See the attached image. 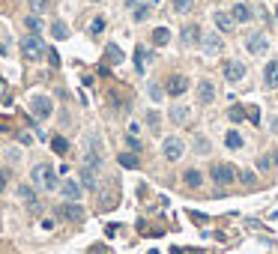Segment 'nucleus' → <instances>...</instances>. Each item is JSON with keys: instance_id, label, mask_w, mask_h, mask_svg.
Returning <instances> with one entry per match:
<instances>
[{"instance_id": "f257e3e1", "label": "nucleus", "mask_w": 278, "mask_h": 254, "mask_svg": "<svg viewBox=\"0 0 278 254\" xmlns=\"http://www.w3.org/2000/svg\"><path fill=\"white\" fill-rule=\"evenodd\" d=\"M33 183L42 186L45 192H57L60 189V179H57V170L51 165H36L33 168Z\"/></svg>"}, {"instance_id": "f03ea898", "label": "nucleus", "mask_w": 278, "mask_h": 254, "mask_svg": "<svg viewBox=\"0 0 278 254\" xmlns=\"http://www.w3.org/2000/svg\"><path fill=\"white\" fill-rule=\"evenodd\" d=\"M45 54V45H42V39H39V33H30V36H24V39H21V57L24 60H39V57H42Z\"/></svg>"}, {"instance_id": "7ed1b4c3", "label": "nucleus", "mask_w": 278, "mask_h": 254, "mask_svg": "<svg viewBox=\"0 0 278 254\" xmlns=\"http://www.w3.org/2000/svg\"><path fill=\"white\" fill-rule=\"evenodd\" d=\"M30 114H33L36 120H48V117L54 114L51 96H33V99H30Z\"/></svg>"}, {"instance_id": "20e7f679", "label": "nucleus", "mask_w": 278, "mask_h": 254, "mask_svg": "<svg viewBox=\"0 0 278 254\" xmlns=\"http://www.w3.org/2000/svg\"><path fill=\"white\" fill-rule=\"evenodd\" d=\"M210 176H213V183H218V186H230L236 176V168L233 165H224V162H218V165H213V170H210Z\"/></svg>"}, {"instance_id": "39448f33", "label": "nucleus", "mask_w": 278, "mask_h": 254, "mask_svg": "<svg viewBox=\"0 0 278 254\" xmlns=\"http://www.w3.org/2000/svg\"><path fill=\"white\" fill-rule=\"evenodd\" d=\"M183 153H185V143H183L177 135H171V138H165V141H162V156H165L168 162L183 159Z\"/></svg>"}, {"instance_id": "423d86ee", "label": "nucleus", "mask_w": 278, "mask_h": 254, "mask_svg": "<svg viewBox=\"0 0 278 254\" xmlns=\"http://www.w3.org/2000/svg\"><path fill=\"white\" fill-rule=\"evenodd\" d=\"M57 212H60V219H63V222H75V225H78V222H84V215H87L84 206H78V200H66Z\"/></svg>"}, {"instance_id": "0eeeda50", "label": "nucleus", "mask_w": 278, "mask_h": 254, "mask_svg": "<svg viewBox=\"0 0 278 254\" xmlns=\"http://www.w3.org/2000/svg\"><path fill=\"white\" fill-rule=\"evenodd\" d=\"M84 165H90V168H96V170H102V165H105V159H102V143H99L96 135L90 138V150H87V156H84Z\"/></svg>"}, {"instance_id": "6e6552de", "label": "nucleus", "mask_w": 278, "mask_h": 254, "mask_svg": "<svg viewBox=\"0 0 278 254\" xmlns=\"http://www.w3.org/2000/svg\"><path fill=\"white\" fill-rule=\"evenodd\" d=\"M201 45H204V54L207 57H218L224 51V39H221L218 33H207L204 39H201Z\"/></svg>"}, {"instance_id": "1a4fd4ad", "label": "nucleus", "mask_w": 278, "mask_h": 254, "mask_svg": "<svg viewBox=\"0 0 278 254\" xmlns=\"http://www.w3.org/2000/svg\"><path fill=\"white\" fill-rule=\"evenodd\" d=\"M246 48H248L254 57H263V54L269 51V39H266L263 33H251L248 39H246Z\"/></svg>"}, {"instance_id": "9d476101", "label": "nucleus", "mask_w": 278, "mask_h": 254, "mask_svg": "<svg viewBox=\"0 0 278 254\" xmlns=\"http://www.w3.org/2000/svg\"><path fill=\"white\" fill-rule=\"evenodd\" d=\"M221 72H224V78H227L230 84H236V81H243V78H246V66H243L240 60L224 63V69H221Z\"/></svg>"}, {"instance_id": "9b49d317", "label": "nucleus", "mask_w": 278, "mask_h": 254, "mask_svg": "<svg viewBox=\"0 0 278 254\" xmlns=\"http://www.w3.org/2000/svg\"><path fill=\"white\" fill-rule=\"evenodd\" d=\"M185 90H188V78L185 75H171L168 84H165V93L168 96H183Z\"/></svg>"}, {"instance_id": "f8f14e48", "label": "nucleus", "mask_w": 278, "mask_h": 254, "mask_svg": "<svg viewBox=\"0 0 278 254\" xmlns=\"http://www.w3.org/2000/svg\"><path fill=\"white\" fill-rule=\"evenodd\" d=\"M201 39H204V33H201V27H197V24H185V27H183V45H185V48L197 45Z\"/></svg>"}, {"instance_id": "ddd939ff", "label": "nucleus", "mask_w": 278, "mask_h": 254, "mask_svg": "<svg viewBox=\"0 0 278 254\" xmlns=\"http://www.w3.org/2000/svg\"><path fill=\"white\" fill-rule=\"evenodd\" d=\"M81 195H84V186L78 179H63V198L66 200H81Z\"/></svg>"}, {"instance_id": "4468645a", "label": "nucleus", "mask_w": 278, "mask_h": 254, "mask_svg": "<svg viewBox=\"0 0 278 254\" xmlns=\"http://www.w3.org/2000/svg\"><path fill=\"white\" fill-rule=\"evenodd\" d=\"M230 15H233V21H236V24H246V21H251V15H254V12H251V6H248V3H233V6H230Z\"/></svg>"}, {"instance_id": "2eb2a0df", "label": "nucleus", "mask_w": 278, "mask_h": 254, "mask_svg": "<svg viewBox=\"0 0 278 254\" xmlns=\"http://www.w3.org/2000/svg\"><path fill=\"white\" fill-rule=\"evenodd\" d=\"M197 99H201L204 105H210V102H216V84L204 78L201 84H197Z\"/></svg>"}, {"instance_id": "dca6fc26", "label": "nucleus", "mask_w": 278, "mask_h": 254, "mask_svg": "<svg viewBox=\"0 0 278 254\" xmlns=\"http://www.w3.org/2000/svg\"><path fill=\"white\" fill-rule=\"evenodd\" d=\"M81 186H84V189H96V186H99V170H96V168H90V165L81 168Z\"/></svg>"}, {"instance_id": "f3484780", "label": "nucleus", "mask_w": 278, "mask_h": 254, "mask_svg": "<svg viewBox=\"0 0 278 254\" xmlns=\"http://www.w3.org/2000/svg\"><path fill=\"white\" fill-rule=\"evenodd\" d=\"M213 18H216V27H218L221 33H233L236 21H233V15H230V12H216Z\"/></svg>"}, {"instance_id": "a211bd4d", "label": "nucleus", "mask_w": 278, "mask_h": 254, "mask_svg": "<svg viewBox=\"0 0 278 254\" xmlns=\"http://www.w3.org/2000/svg\"><path fill=\"white\" fill-rule=\"evenodd\" d=\"M263 84L266 87H278V60H269L263 69Z\"/></svg>"}, {"instance_id": "6ab92c4d", "label": "nucleus", "mask_w": 278, "mask_h": 254, "mask_svg": "<svg viewBox=\"0 0 278 254\" xmlns=\"http://www.w3.org/2000/svg\"><path fill=\"white\" fill-rule=\"evenodd\" d=\"M183 183H185L188 189H201V186H204V173L197 170V168H191V170L183 173Z\"/></svg>"}, {"instance_id": "aec40b11", "label": "nucleus", "mask_w": 278, "mask_h": 254, "mask_svg": "<svg viewBox=\"0 0 278 254\" xmlns=\"http://www.w3.org/2000/svg\"><path fill=\"white\" fill-rule=\"evenodd\" d=\"M15 195H18V198H21L30 209H36V206H39V198H36V192H33L30 186H18V189H15Z\"/></svg>"}, {"instance_id": "412c9836", "label": "nucleus", "mask_w": 278, "mask_h": 254, "mask_svg": "<svg viewBox=\"0 0 278 254\" xmlns=\"http://www.w3.org/2000/svg\"><path fill=\"white\" fill-rule=\"evenodd\" d=\"M155 3H158V0H147V3H138V6H135V9H132V12H135V15H132V18H135V21H147V18H150V12H153V6H155Z\"/></svg>"}, {"instance_id": "4be33fe9", "label": "nucleus", "mask_w": 278, "mask_h": 254, "mask_svg": "<svg viewBox=\"0 0 278 254\" xmlns=\"http://www.w3.org/2000/svg\"><path fill=\"white\" fill-rule=\"evenodd\" d=\"M243 143H246V141H243V135L236 132V129H230V132L224 135V147H227V150H243Z\"/></svg>"}, {"instance_id": "5701e85b", "label": "nucleus", "mask_w": 278, "mask_h": 254, "mask_svg": "<svg viewBox=\"0 0 278 254\" xmlns=\"http://www.w3.org/2000/svg\"><path fill=\"white\" fill-rule=\"evenodd\" d=\"M147 63H150V51H147L144 45H138V48H135V69H138V72H144V69H147Z\"/></svg>"}, {"instance_id": "b1692460", "label": "nucleus", "mask_w": 278, "mask_h": 254, "mask_svg": "<svg viewBox=\"0 0 278 254\" xmlns=\"http://www.w3.org/2000/svg\"><path fill=\"white\" fill-rule=\"evenodd\" d=\"M153 42H155V45H168V42H171V30H168V27H155V30H153Z\"/></svg>"}, {"instance_id": "393cba45", "label": "nucleus", "mask_w": 278, "mask_h": 254, "mask_svg": "<svg viewBox=\"0 0 278 254\" xmlns=\"http://www.w3.org/2000/svg\"><path fill=\"white\" fill-rule=\"evenodd\" d=\"M171 120H174L177 126L185 123V120H188V108H185V105H174V108H171Z\"/></svg>"}, {"instance_id": "a878e982", "label": "nucleus", "mask_w": 278, "mask_h": 254, "mask_svg": "<svg viewBox=\"0 0 278 254\" xmlns=\"http://www.w3.org/2000/svg\"><path fill=\"white\" fill-rule=\"evenodd\" d=\"M24 27H27L30 33H42V18H39V15H27V18H24Z\"/></svg>"}, {"instance_id": "bb28decb", "label": "nucleus", "mask_w": 278, "mask_h": 254, "mask_svg": "<svg viewBox=\"0 0 278 254\" xmlns=\"http://www.w3.org/2000/svg\"><path fill=\"white\" fill-rule=\"evenodd\" d=\"M51 36H54V39H69V27L63 21H54L51 24Z\"/></svg>"}, {"instance_id": "cd10ccee", "label": "nucleus", "mask_w": 278, "mask_h": 254, "mask_svg": "<svg viewBox=\"0 0 278 254\" xmlns=\"http://www.w3.org/2000/svg\"><path fill=\"white\" fill-rule=\"evenodd\" d=\"M51 150H54L57 156H63V153L69 150V141H66V138H60V135H57V138H51Z\"/></svg>"}, {"instance_id": "c85d7f7f", "label": "nucleus", "mask_w": 278, "mask_h": 254, "mask_svg": "<svg viewBox=\"0 0 278 254\" xmlns=\"http://www.w3.org/2000/svg\"><path fill=\"white\" fill-rule=\"evenodd\" d=\"M191 6H194V0H174V9H177V15L191 12Z\"/></svg>"}, {"instance_id": "c756f323", "label": "nucleus", "mask_w": 278, "mask_h": 254, "mask_svg": "<svg viewBox=\"0 0 278 254\" xmlns=\"http://www.w3.org/2000/svg\"><path fill=\"white\" fill-rule=\"evenodd\" d=\"M227 114H230V120H233V123H240V120H246V108H243V105H233Z\"/></svg>"}, {"instance_id": "7c9ffc66", "label": "nucleus", "mask_w": 278, "mask_h": 254, "mask_svg": "<svg viewBox=\"0 0 278 254\" xmlns=\"http://www.w3.org/2000/svg\"><path fill=\"white\" fill-rule=\"evenodd\" d=\"M105 57H108L111 63H120V60H123V51H120V48H117V45H108V51H105Z\"/></svg>"}, {"instance_id": "2f4dec72", "label": "nucleus", "mask_w": 278, "mask_h": 254, "mask_svg": "<svg viewBox=\"0 0 278 254\" xmlns=\"http://www.w3.org/2000/svg\"><path fill=\"white\" fill-rule=\"evenodd\" d=\"M162 96H165L162 87H158V84H150V99H153V102H162Z\"/></svg>"}, {"instance_id": "473e14b6", "label": "nucleus", "mask_w": 278, "mask_h": 254, "mask_svg": "<svg viewBox=\"0 0 278 254\" xmlns=\"http://www.w3.org/2000/svg\"><path fill=\"white\" fill-rule=\"evenodd\" d=\"M246 117L257 126V123H260V108H257V105H254V108H246Z\"/></svg>"}, {"instance_id": "72a5a7b5", "label": "nucleus", "mask_w": 278, "mask_h": 254, "mask_svg": "<svg viewBox=\"0 0 278 254\" xmlns=\"http://www.w3.org/2000/svg\"><path fill=\"white\" fill-rule=\"evenodd\" d=\"M120 165H123V168H138V159L129 156V153H123V156H120Z\"/></svg>"}, {"instance_id": "f704fd0d", "label": "nucleus", "mask_w": 278, "mask_h": 254, "mask_svg": "<svg viewBox=\"0 0 278 254\" xmlns=\"http://www.w3.org/2000/svg\"><path fill=\"white\" fill-rule=\"evenodd\" d=\"M126 147H129V150H135V153H138V150H141V141H138V138H135V135H132V132H129V135H126Z\"/></svg>"}, {"instance_id": "c9c22d12", "label": "nucleus", "mask_w": 278, "mask_h": 254, "mask_svg": "<svg viewBox=\"0 0 278 254\" xmlns=\"http://www.w3.org/2000/svg\"><path fill=\"white\" fill-rule=\"evenodd\" d=\"M30 9L33 12H45L48 9V0H30Z\"/></svg>"}, {"instance_id": "e433bc0d", "label": "nucleus", "mask_w": 278, "mask_h": 254, "mask_svg": "<svg viewBox=\"0 0 278 254\" xmlns=\"http://www.w3.org/2000/svg\"><path fill=\"white\" fill-rule=\"evenodd\" d=\"M102 27H105V18H93V24H90V33L96 36V33H102Z\"/></svg>"}, {"instance_id": "4c0bfd02", "label": "nucleus", "mask_w": 278, "mask_h": 254, "mask_svg": "<svg viewBox=\"0 0 278 254\" xmlns=\"http://www.w3.org/2000/svg\"><path fill=\"white\" fill-rule=\"evenodd\" d=\"M147 126H150V129H158V111H150V114H147Z\"/></svg>"}, {"instance_id": "58836bf2", "label": "nucleus", "mask_w": 278, "mask_h": 254, "mask_svg": "<svg viewBox=\"0 0 278 254\" xmlns=\"http://www.w3.org/2000/svg\"><path fill=\"white\" fill-rule=\"evenodd\" d=\"M194 147H197V153H210V141L197 138V141H194Z\"/></svg>"}, {"instance_id": "ea45409f", "label": "nucleus", "mask_w": 278, "mask_h": 254, "mask_svg": "<svg viewBox=\"0 0 278 254\" xmlns=\"http://www.w3.org/2000/svg\"><path fill=\"white\" fill-rule=\"evenodd\" d=\"M240 179H243L246 186H254V170H243V173H240Z\"/></svg>"}, {"instance_id": "a19ab883", "label": "nucleus", "mask_w": 278, "mask_h": 254, "mask_svg": "<svg viewBox=\"0 0 278 254\" xmlns=\"http://www.w3.org/2000/svg\"><path fill=\"white\" fill-rule=\"evenodd\" d=\"M6 159H9V162H18V159H21V153H18L15 147H9V150H6Z\"/></svg>"}, {"instance_id": "79ce46f5", "label": "nucleus", "mask_w": 278, "mask_h": 254, "mask_svg": "<svg viewBox=\"0 0 278 254\" xmlns=\"http://www.w3.org/2000/svg\"><path fill=\"white\" fill-rule=\"evenodd\" d=\"M257 168H260V170H269V168H272V159H269V156H263V159L257 162Z\"/></svg>"}, {"instance_id": "37998d69", "label": "nucleus", "mask_w": 278, "mask_h": 254, "mask_svg": "<svg viewBox=\"0 0 278 254\" xmlns=\"http://www.w3.org/2000/svg\"><path fill=\"white\" fill-rule=\"evenodd\" d=\"M48 60H51V66H60V57H57V51H54V48L48 51Z\"/></svg>"}, {"instance_id": "c03bdc74", "label": "nucleus", "mask_w": 278, "mask_h": 254, "mask_svg": "<svg viewBox=\"0 0 278 254\" xmlns=\"http://www.w3.org/2000/svg\"><path fill=\"white\" fill-rule=\"evenodd\" d=\"M6 183H9V176H6V170H0V192L6 189Z\"/></svg>"}, {"instance_id": "a18cd8bd", "label": "nucleus", "mask_w": 278, "mask_h": 254, "mask_svg": "<svg viewBox=\"0 0 278 254\" xmlns=\"http://www.w3.org/2000/svg\"><path fill=\"white\" fill-rule=\"evenodd\" d=\"M18 141H21V143H24V147H27V143H33V138H30V135H27V132H21V135H18Z\"/></svg>"}, {"instance_id": "49530a36", "label": "nucleus", "mask_w": 278, "mask_h": 254, "mask_svg": "<svg viewBox=\"0 0 278 254\" xmlns=\"http://www.w3.org/2000/svg\"><path fill=\"white\" fill-rule=\"evenodd\" d=\"M138 3H144V0H126V6H129V9H135Z\"/></svg>"}, {"instance_id": "de8ad7c7", "label": "nucleus", "mask_w": 278, "mask_h": 254, "mask_svg": "<svg viewBox=\"0 0 278 254\" xmlns=\"http://www.w3.org/2000/svg\"><path fill=\"white\" fill-rule=\"evenodd\" d=\"M269 159H272V165H278V150H272V153H269Z\"/></svg>"}, {"instance_id": "09e8293b", "label": "nucleus", "mask_w": 278, "mask_h": 254, "mask_svg": "<svg viewBox=\"0 0 278 254\" xmlns=\"http://www.w3.org/2000/svg\"><path fill=\"white\" fill-rule=\"evenodd\" d=\"M213 3H218V0H213Z\"/></svg>"}, {"instance_id": "8fccbe9b", "label": "nucleus", "mask_w": 278, "mask_h": 254, "mask_svg": "<svg viewBox=\"0 0 278 254\" xmlns=\"http://www.w3.org/2000/svg\"><path fill=\"white\" fill-rule=\"evenodd\" d=\"M93 3H99V0H93Z\"/></svg>"}, {"instance_id": "3c124183", "label": "nucleus", "mask_w": 278, "mask_h": 254, "mask_svg": "<svg viewBox=\"0 0 278 254\" xmlns=\"http://www.w3.org/2000/svg\"><path fill=\"white\" fill-rule=\"evenodd\" d=\"M275 18H278V12H275Z\"/></svg>"}]
</instances>
